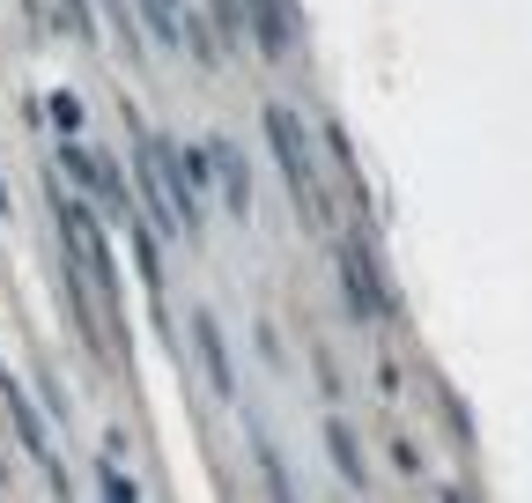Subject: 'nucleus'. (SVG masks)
I'll use <instances>...</instances> for the list:
<instances>
[{"label": "nucleus", "mask_w": 532, "mask_h": 503, "mask_svg": "<svg viewBox=\"0 0 532 503\" xmlns=\"http://www.w3.org/2000/svg\"><path fill=\"white\" fill-rule=\"evenodd\" d=\"M67 8V23H74V37H89V45H97V23H89V0H60Z\"/></svg>", "instance_id": "9d476101"}, {"label": "nucleus", "mask_w": 532, "mask_h": 503, "mask_svg": "<svg viewBox=\"0 0 532 503\" xmlns=\"http://www.w3.org/2000/svg\"><path fill=\"white\" fill-rule=\"evenodd\" d=\"M266 134H274V156H281V178H289L296 208L311 215V222H326V193H318V163H311V148H303V134H296V111H289V104H266Z\"/></svg>", "instance_id": "f257e3e1"}, {"label": "nucleus", "mask_w": 532, "mask_h": 503, "mask_svg": "<svg viewBox=\"0 0 532 503\" xmlns=\"http://www.w3.org/2000/svg\"><path fill=\"white\" fill-rule=\"evenodd\" d=\"M141 8H148L156 45H185V8H178V0H141Z\"/></svg>", "instance_id": "39448f33"}, {"label": "nucleus", "mask_w": 532, "mask_h": 503, "mask_svg": "<svg viewBox=\"0 0 532 503\" xmlns=\"http://www.w3.org/2000/svg\"><path fill=\"white\" fill-rule=\"evenodd\" d=\"M244 8H252L259 52H266V60H289V45H296V30H289V8H281V0H244Z\"/></svg>", "instance_id": "f03ea898"}, {"label": "nucleus", "mask_w": 532, "mask_h": 503, "mask_svg": "<svg viewBox=\"0 0 532 503\" xmlns=\"http://www.w3.org/2000/svg\"><path fill=\"white\" fill-rule=\"evenodd\" d=\"M326 444H333L340 474H348V481H363V459H355V437H348V422H333V430H326Z\"/></svg>", "instance_id": "6e6552de"}, {"label": "nucleus", "mask_w": 532, "mask_h": 503, "mask_svg": "<svg viewBox=\"0 0 532 503\" xmlns=\"http://www.w3.org/2000/svg\"><path fill=\"white\" fill-rule=\"evenodd\" d=\"M193 333H200V363H207V378H215V393H222V400H237V370H230V348H222V326L200 311Z\"/></svg>", "instance_id": "20e7f679"}, {"label": "nucleus", "mask_w": 532, "mask_h": 503, "mask_svg": "<svg viewBox=\"0 0 532 503\" xmlns=\"http://www.w3.org/2000/svg\"><path fill=\"white\" fill-rule=\"evenodd\" d=\"M104 496H126V503H133V474H119V467H104Z\"/></svg>", "instance_id": "9b49d317"}, {"label": "nucleus", "mask_w": 532, "mask_h": 503, "mask_svg": "<svg viewBox=\"0 0 532 503\" xmlns=\"http://www.w3.org/2000/svg\"><path fill=\"white\" fill-rule=\"evenodd\" d=\"M52 126H60V134H82V104H74V97H52Z\"/></svg>", "instance_id": "1a4fd4ad"}, {"label": "nucleus", "mask_w": 532, "mask_h": 503, "mask_svg": "<svg viewBox=\"0 0 532 503\" xmlns=\"http://www.w3.org/2000/svg\"><path fill=\"white\" fill-rule=\"evenodd\" d=\"M8 415H15V430H23L30 452H37V459H52V444H45V430H37V415L23 407V393H15V385H8Z\"/></svg>", "instance_id": "0eeeda50"}, {"label": "nucleus", "mask_w": 532, "mask_h": 503, "mask_svg": "<svg viewBox=\"0 0 532 503\" xmlns=\"http://www.w3.org/2000/svg\"><path fill=\"white\" fill-rule=\"evenodd\" d=\"M215 163H222V178H230V208H237V222H244V215H252V178L237 171V156H230V148H215Z\"/></svg>", "instance_id": "423d86ee"}, {"label": "nucleus", "mask_w": 532, "mask_h": 503, "mask_svg": "<svg viewBox=\"0 0 532 503\" xmlns=\"http://www.w3.org/2000/svg\"><path fill=\"white\" fill-rule=\"evenodd\" d=\"M340 267H348V304L363 311V319H385V289H377V267H370L355 245L340 252Z\"/></svg>", "instance_id": "7ed1b4c3"}]
</instances>
